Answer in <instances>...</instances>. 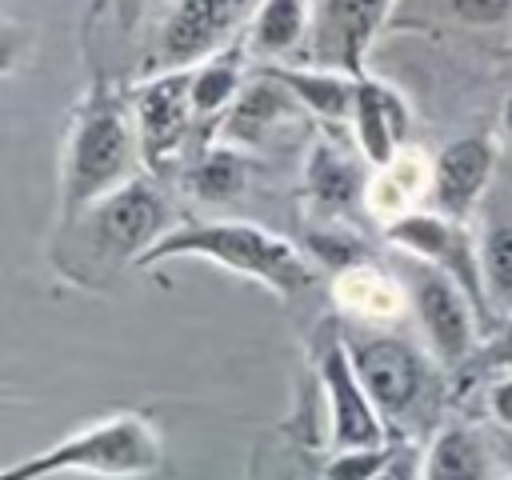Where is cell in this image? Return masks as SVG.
Listing matches in <instances>:
<instances>
[{"mask_svg": "<svg viewBox=\"0 0 512 480\" xmlns=\"http://www.w3.org/2000/svg\"><path fill=\"white\" fill-rule=\"evenodd\" d=\"M344 344H348L360 384L368 388L372 404L388 420L392 436L408 432L416 412L428 400L432 372L440 368L432 352H420L412 340L392 336V332H348Z\"/></svg>", "mask_w": 512, "mask_h": 480, "instance_id": "277c9868", "label": "cell"}, {"mask_svg": "<svg viewBox=\"0 0 512 480\" xmlns=\"http://www.w3.org/2000/svg\"><path fill=\"white\" fill-rule=\"evenodd\" d=\"M484 412L500 428H512V372H500V376L488 380V388H484Z\"/></svg>", "mask_w": 512, "mask_h": 480, "instance_id": "83f0119b", "label": "cell"}, {"mask_svg": "<svg viewBox=\"0 0 512 480\" xmlns=\"http://www.w3.org/2000/svg\"><path fill=\"white\" fill-rule=\"evenodd\" d=\"M496 172V144L492 136H456L436 152V168H432V208L452 216V220H468Z\"/></svg>", "mask_w": 512, "mask_h": 480, "instance_id": "7c38bea8", "label": "cell"}, {"mask_svg": "<svg viewBox=\"0 0 512 480\" xmlns=\"http://www.w3.org/2000/svg\"><path fill=\"white\" fill-rule=\"evenodd\" d=\"M396 460V448H344V452H328L320 480H376L388 464Z\"/></svg>", "mask_w": 512, "mask_h": 480, "instance_id": "cb8c5ba5", "label": "cell"}, {"mask_svg": "<svg viewBox=\"0 0 512 480\" xmlns=\"http://www.w3.org/2000/svg\"><path fill=\"white\" fill-rule=\"evenodd\" d=\"M404 284L412 292V308H416V320L424 332V352H432V360L448 372L472 364L476 348L484 344L480 340V304L472 300V292L456 276H448L432 264H420V260H412V276Z\"/></svg>", "mask_w": 512, "mask_h": 480, "instance_id": "8992f818", "label": "cell"}, {"mask_svg": "<svg viewBox=\"0 0 512 480\" xmlns=\"http://www.w3.org/2000/svg\"><path fill=\"white\" fill-rule=\"evenodd\" d=\"M108 4H112V12H116L120 28H124V32H132V28H136V20H140V12H144V0H108Z\"/></svg>", "mask_w": 512, "mask_h": 480, "instance_id": "f1b7e54d", "label": "cell"}, {"mask_svg": "<svg viewBox=\"0 0 512 480\" xmlns=\"http://www.w3.org/2000/svg\"><path fill=\"white\" fill-rule=\"evenodd\" d=\"M472 364H480V368H488V372H512V316H504V324L476 348V356H472Z\"/></svg>", "mask_w": 512, "mask_h": 480, "instance_id": "4316f807", "label": "cell"}, {"mask_svg": "<svg viewBox=\"0 0 512 480\" xmlns=\"http://www.w3.org/2000/svg\"><path fill=\"white\" fill-rule=\"evenodd\" d=\"M260 0H176L144 56V76L196 68L240 44Z\"/></svg>", "mask_w": 512, "mask_h": 480, "instance_id": "5b68a950", "label": "cell"}, {"mask_svg": "<svg viewBox=\"0 0 512 480\" xmlns=\"http://www.w3.org/2000/svg\"><path fill=\"white\" fill-rule=\"evenodd\" d=\"M416 480H496L492 448L472 424H444L424 444Z\"/></svg>", "mask_w": 512, "mask_h": 480, "instance_id": "ac0fdd59", "label": "cell"}, {"mask_svg": "<svg viewBox=\"0 0 512 480\" xmlns=\"http://www.w3.org/2000/svg\"><path fill=\"white\" fill-rule=\"evenodd\" d=\"M504 480H512V472H508V476H504Z\"/></svg>", "mask_w": 512, "mask_h": 480, "instance_id": "1f68e13d", "label": "cell"}, {"mask_svg": "<svg viewBox=\"0 0 512 480\" xmlns=\"http://www.w3.org/2000/svg\"><path fill=\"white\" fill-rule=\"evenodd\" d=\"M144 168L140 132L132 120V104L116 96L100 76L88 80L76 100L64 144H60V216L72 224L88 208H96L116 188L132 184Z\"/></svg>", "mask_w": 512, "mask_h": 480, "instance_id": "6da1fadb", "label": "cell"}, {"mask_svg": "<svg viewBox=\"0 0 512 480\" xmlns=\"http://www.w3.org/2000/svg\"><path fill=\"white\" fill-rule=\"evenodd\" d=\"M160 260H204V264H216L232 276H244L260 288H268L280 300L300 296L316 280V268L304 248H296L288 236L268 232L252 220L176 224L136 268H152Z\"/></svg>", "mask_w": 512, "mask_h": 480, "instance_id": "7a4b0ae2", "label": "cell"}, {"mask_svg": "<svg viewBox=\"0 0 512 480\" xmlns=\"http://www.w3.org/2000/svg\"><path fill=\"white\" fill-rule=\"evenodd\" d=\"M164 464V436L144 412L100 416L64 440L12 460L0 480H56V476H92V480H144Z\"/></svg>", "mask_w": 512, "mask_h": 480, "instance_id": "3957f363", "label": "cell"}, {"mask_svg": "<svg viewBox=\"0 0 512 480\" xmlns=\"http://www.w3.org/2000/svg\"><path fill=\"white\" fill-rule=\"evenodd\" d=\"M244 56H248V48H244V40H240V44L224 48L220 56H212V60H204V64L192 68V108H196V116L220 120V116L236 104V96H240L244 84H248V76H244Z\"/></svg>", "mask_w": 512, "mask_h": 480, "instance_id": "44dd1931", "label": "cell"}, {"mask_svg": "<svg viewBox=\"0 0 512 480\" xmlns=\"http://www.w3.org/2000/svg\"><path fill=\"white\" fill-rule=\"evenodd\" d=\"M316 380L324 392V408H328V436H324V452H344V448H384L396 444L388 420L380 416V408L372 404L368 388L356 376V364L348 356L344 336L328 340L316 364Z\"/></svg>", "mask_w": 512, "mask_h": 480, "instance_id": "52a82bcc", "label": "cell"}, {"mask_svg": "<svg viewBox=\"0 0 512 480\" xmlns=\"http://www.w3.org/2000/svg\"><path fill=\"white\" fill-rule=\"evenodd\" d=\"M384 240L396 252L456 276L472 292V300L484 312H492L488 300H484V280H480V240L468 232L464 220H452V216H444L436 208L432 212L420 208V212H408V216L384 224Z\"/></svg>", "mask_w": 512, "mask_h": 480, "instance_id": "ba28073f", "label": "cell"}, {"mask_svg": "<svg viewBox=\"0 0 512 480\" xmlns=\"http://www.w3.org/2000/svg\"><path fill=\"white\" fill-rule=\"evenodd\" d=\"M432 168H436V156H428L424 148H412V144L400 148L396 160L368 172V188H364L368 212L384 224L408 212H420L424 200H432Z\"/></svg>", "mask_w": 512, "mask_h": 480, "instance_id": "2e32d148", "label": "cell"}, {"mask_svg": "<svg viewBox=\"0 0 512 480\" xmlns=\"http://www.w3.org/2000/svg\"><path fill=\"white\" fill-rule=\"evenodd\" d=\"M348 128L360 160L368 168H384L388 160H396L400 148H408V104L392 84L376 76H360Z\"/></svg>", "mask_w": 512, "mask_h": 480, "instance_id": "4fadbf2b", "label": "cell"}, {"mask_svg": "<svg viewBox=\"0 0 512 480\" xmlns=\"http://www.w3.org/2000/svg\"><path fill=\"white\" fill-rule=\"evenodd\" d=\"M296 108L300 104L292 100V92L276 76L260 72V76H252L244 84V92L236 96V104L220 116L212 144H232V148L264 144L280 124H288L296 116Z\"/></svg>", "mask_w": 512, "mask_h": 480, "instance_id": "9a60e30c", "label": "cell"}, {"mask_svg": "<svg viewBox=\"0 0 512 480\" xmlns=\"http://www.w3.org/2000/svg\"><path fill=\"white\" fill-rule=\"evenodd\" d=\"M304 196L316 204V212H344L352 208V200H364L368 176L352 164V156L336 152L332 144L316 140L308 160H304V180H300Z\"/></svg>", "mask_w": 512, "mask_h": 480, "instance_id": "ffe728a7", "label": "cell"}, {"mask_svg": "<svg viewBox=\"0 0 512 480\" xmlns=\"http://www.w3.org/2000/svg\"><path fill=\"white\" fill-rule=\"evenodd\" d=\"M308 256H320V260H328V264L340 272V268L364 260V248H360L348 232H332V228H324V232H316V236L308 240Z\"/></svg>", "mask_w": 512, "mask_h": 480, "instance_id": "484cf974", "label": "cell"}, {"mask_svg": "<svg viewBox=\"0 0 512 480\" xmlns=\"http://www.w3.org/2000/svg\"><path fill=\"white\" fill-rule=\"evenodd\" d=\"M500 128H504V136H508V144H512V88H508L504 108H500Z\"/></svg>", "mask_w": 512, "mask_h": 480, "instance_id": "4dcf8cb0", "label": "cell"}, {"mask_svg": "<svg viewBox=\"0 0 512 480\" xmlns=\"http://www.w3.org/2000/svg\"><path fill=\"white\" fill-rule=\"evenodd\" d=\"M444 8L468 28H504L512 20V0H444Z\"/></svg>", "mask_w": 512, "mask_h": 480, "instance_id": "d4e9b609", "label": "cell"}, {"mask_svg": "<svg viewBox=\"0 0 512 480\" xmlns=\"http://www.w3.org/2000/svg\"><path fill=\"white\" fill-rule=\"evenodd\" d=\"M332 304L364 328H384L404 316V308L412 304V292L400 276L384 272L380 264L356 260L332 276Z\"/></svg>", "mask_w": 512, "mask_h": 480, "instance_id": "5bb4252c", "label": "cell"}, {"mask_svg": "<svg viewBox=\"0 0 512 480\" xmlns=\"http://www.w3.org/2000/svg\"><path fill=\"white\" fill-rule=\"evenodd\" d=\"M376 480H416V472H412V468H408V464L396 456V460H392V464H388V468H384Z\"/></svg>", "mask_w": 512, "mask_h": 480, "instance_id": "f546056e", "label": "cell"}, {"mask_svg": "<svg viewBox=\"0 0 512 480\" xmlns=\"http://www.w3.org/2000/svg\"><path fill=\"white\" fill-rule=\"evenodd\" d=\"M268 76H276L292 100L312 112L316 120L332 124V128H348L352 124V104H356V84L360 76H348V72H336V68H304V64H264Z\"/></svg>", "mask_w": 512, "mask_h": 480, "instance_id": "e0dca14e", "label": "cell"}, {"mask_svg": "<svg viewBox=\"0 0 512 480\" xmlns=\"http://www.w3.org/2000/svg\"><path fill=\"white\" fill-rule=\"evenodd\" d=\"M400 0H316L308 56L320 68L368 76V52Z\"/></svg>", "mask_w": 512, "mask_h": 480, "instance_id": "9c48e42d", "label": "cell"}, {"mask_svg": "<svg viewBox=\"0 0 512 480\" xmlns=\"http://www.w3.org/2000/svg\"><path fill=\"white\" fill-rule=\"evenodd\" d=\"M248 184V160L232 144H208L184 172V188L200 204H224L236 200Z\"/></svg>", "mask_w": 512, "mask_h": 480, "instance_id": "7402d4cb", "label": "cell"}, {"mask_svg": "<svg viewBox=\"0 0 512 480\" xmlns=\"http://www.w3.org/2000/svg\"><path fill=\"white\" fill-rule=\"evenodd\" d=\"M132 120L140 132V152H144V168L156 172L164 160H172L196 120L192 108V68L180 72H152L144 80H136L132 96Z\"/></svg>", "mask_w": 512, "mask_h": 480, "instance_id": "30bf717a", "label": "cell"}, {"mask_svg": "<svg viewBox=\"0 0 512 480\" xmlns=\"http://www.w3.org/2000/svg\"><path fill=\"white\" fill-rule=\"evenodd\" d=\"M308 32H312V0H260L244 32V48L248 56L276 64L292 48L308 44Z\"/></svg>", "mask_w": 512, "mask_h": 480, "instance_id": "d6986e66", "label": "cell"}, {"mask_svg": "<svg viewBox=\"0 0 512 480\" xmlns=\"http://www.w3.org/2000/svg\"><path fill=\"white\" fill-rule=\"evenodd\" d=\"M88 216H92V236H96L100 252L120 264H140L172 232L168 208L144 176H136L132 184L104 196L96 208H88Z\"/></svg>", "mask_w": 512, "mask_h": 480, "instance_id": "8fae6325", "label": "cell"}, {"mask_svg": "<svg viewBox=\"0 0 512 480\" xmlns=\"http://www.w3.org/2000/svg\"><path fill=\"white\" fill-rule=\"evenodd\" d=\"M480 240V280H484V300L492 312L512 316V216L500 212L476 232Z\"/></svg>", "mask_w": 512, "mask_h": 480, "instance_id": "603a6c76", "label": "cell"}]
</instances>
